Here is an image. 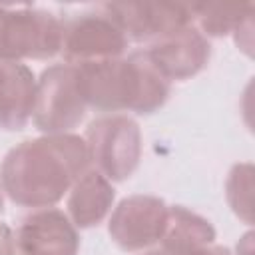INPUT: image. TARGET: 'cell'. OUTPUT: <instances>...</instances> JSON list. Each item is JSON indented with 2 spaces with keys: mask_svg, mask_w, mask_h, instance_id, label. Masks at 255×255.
<instances>
[{
  "mask_svg": "<svg viewBox=\"0 0 255 255\" xmlns=\"http://www.w3.org/2000/svg\"><path fill=\"white\" fill-rule=\"evenodd\" d=\"M84 137L76 133L40 135L20 141L0 163V181L8 199L20 207H54L88 169Z\"/></svg>",
  "mask_w": 255,
  "mask_h": 255,
  "instance_id": "obj_1",
  "label": "cell"
},
{
  "mask_svg": "<svg viewBox=\"0 0 255 255\" xmlns=\"http://www.w3.org/2000/svg\"><path fill=\"white\" fill-rule=\"evenodd\" d=\"M76 80L86 108L108 114L149 116L163 108L171 84L155 70L145 52L78 64Z\"/></svg>",
  "mask_w": 255,
  "mask_h": 255,
  "instance_id": "obj_2",
  "label": "cell"
},
{
  "mask_svg": "<svg viewBox=\"0 0 255 255\" xmlns=\"http://www.w3.org/2000/svg\"><path fill=\"white\" fill-rule=\"evenodd\" d=\"M62 48V20L42 8L0 6V64L50 60Z\"/></svg>",
  "mask_w": 255,
  "mask_h": 255,
  "instance_id": "obj_3",
  "label": "cell"
},
{
  "mask_svg": "<svg viewBox=\"0 0 255 255\" xmlns=\"http://www.w3.org/2000/svg\"><path fill=\"white\" fill-rule=\"evenodd\" d=\"M88 157L94 169L110 181H126L141 161L139 124L126 114H108L96 118L84 133Z\"/></svg>",
  "mask_w": 255,
  "mask_h": 255,
  "instance_id": "obj_4",
  "label": "cell"
},
{
  "mask_svg": "<svg viewBox=\"0 0 255 255\" xmlns=\"http://www.w3.org/2000/svg\"><path fill=\"white\" fill-rule=\"evenodd\" d=\"M86 110L72 64H54L40 74L32 114L38 131L44 135L72 133L84 120Z\"/></svg>",
  "mask_w": 255,
  "mask_h": 255,
  "instance_id": "obj_5",
  "label": "cell"
},
{
  "mask_svg": "<svg viewBox=\"0 0 255 255\" xmlns=\"http://www.w3.org/2000/svg\"><path fill=\"white\" fill-rule=\"evenodd\" d=\"M128 50V38L112 16L98 6L92 12H82L70 20H62L64 64H88L110 58H120Z\"/></svg>",
  "mask_w": 255,
  "mask_h": 255,
  "instance_id": "obj_6",
  "label": "cell"
},
{
  "mask_svg": "<svg viewBox=\"0 0 255 255\" xmlns=\"http://www.w3.org/2000/svg\"><path fill=\"white\" fill-rule=\"evenodd\" d=\"M169 205L147 193L124 197L108 219L112 243L126 253H141L159 245L167 225Z\"/></svg>",
  "mask_w": 255,
  "mask_h": 255,
  "instance_id": "obj_7",
  "label": "cell"
},
{
  "mask_svg": "<svg viewBox=\"0 0 255 255\" xmlns=\"http://www.w3.org/2000/svg\"><path fill=\"white\" fill-rule=\"evenodd\" d=\"M120 26L128 42H149L193 24L191 6L177 2H106L100 4Z\"/></svg>",
  "mask_w": 255,
  "mask_h": 255,
  "instance_id": "obj_8",
  "label": "cell"
},
{
  "mask_svg": "<svg viewBox=\"0 0 255 255\" xmlns=\"http://www.w3.org/2000/svg\"><path fill=\"white\" fill-rule=\"evenodd\" d=\"M14 245L16 255H78L80 235L62 209L46 207L20 221Z\"/></svg>",
  "mask_w": 255,
  "mask_h": 255,
  "instance_id": "obj_9",
  "label": "cell"
},
{
  "mask_svg": "<svg viewBox=\"0 0 255 255\" xmlns=\"http://www.w3.org/2000/svg\"><path fill=\"white\" fill-rule=\"evenodd\" d=\"M143 52L155 70L171 84L197 76L209 64L211 44L193 24H189L155 40Z\"/></svg>",
  "mask_w": 255,
  "mask_h": 255,
  "instance_id": "obj_10",
  "label": "cell"
},
{
  "mask_svg": "<svg viewBox=\"0 0 255 255\" xmlns=\"http://www.w3.org/2000/svg\"><path fill=\"white\" fill-rule=\"evenodd\" d=\"M38 80L26 64H0V128L20 131L32 122Z\"/></svg>",
  "mask_w": 255,
  "mask_h": 255,
  "instance_id": "obj_11",
  "label": "cell"
},
{
  "mask_svg": "<svg viewBox=\"0 0 255 255\" xmlns=\"http://www.w3.org/2000/svg\"><path fill=\"white\" fill-rule=\"evenodd\" d=\"M116 189L96 169H86L70 187L66 199V215L78 229L98 227L112 211Z\"/></svg>",
  "mask_w": 255,
  "mask_h": 255,
  "instance_id": "obj_12",
  "label": "cell"
},
{
  "mask_svg": "<svg viewBox=\"0 0 255 255\" xmlns=\"http://www.w3.org/2000/svg\"><path fill=\"white\" fill-rule=\"evenodd\" d=\"M209 243H215V227L209 219L183 205H169L167 225L159 245L175 249H195Z\"/></svg>",
  "mask_w": 255,
  "mask_h": 255,
  "instance_id": "obj_13",
  "label": "cell"
},
{
  "mask_svg": "<svg viewBox=\"0 0 255 255\" xmlns=\"http://www.w3.org/2000/svg\"><path fill=\"white\" fill-rule=\"evenodd\" d=\"M253 12L251 6H191L193 26L209 40L233 34V30Z\"/></svg>",
  "mask_w": 255,
  "mask_h": 255,
  "instance_id": "obj_14",
  "label": "cell"
},
{
  "mask_svg": "<svg viewBox=\"0 0 255 255\" xmlns=\"http://www.w3.org/2000/svg\"><path fill=\"white\" fill-rule=\"evenodd\" d=\"M225 197L231 211L245 221L253 223V165L237 163L231 167L225 179Z\"/></svg>",
  "mask_w": 255,
  "mask_h": 255,
  "instance_id": "obj_15",
  "label": "cell"
},
{
  "mask_svg": "<svg viewBox=\"0 0 255 255\" xmlns=\"http://www.w3.org/2000/svg\"><path fill=\"white\" fill-rule=\"evenodd\" d=\"M139 255H231V251L223 245H203V247H195V249H175V247H167V245H155L147 251H141Z\"/></svg>",
  "mask_w": 255,
  "mask_h": 255,
  "instance_id": "obj_16",
  "label": "cell"
},
{
  "mask_svg": "<svg viewBox=\"0 0 255 255\" xmlns=\"http://www.w3.org/2000/svg\"><path fill=\"white\" fill-rule=\"evenodd\" d=\"M0 255H16L14 231L4 221H0Z\"/></svg>",
  "mask_w": 255,
  "mask_h": 255,
  "instance_id": "obj_17",
  "label": "cell"
},
{
  "mask_svg": "<svg viewBox=\"0 0 255 255\" xmlns=\"http://www.w3.org/2000/svg\"><path fill=\"white\" fill-rule=\"evenodd\" d=\"M237 255H253V233L247 231L237 243Z\"/></svg>",
  "mask_w": 255,
  "mask_h": 255,
  "instance_id": "obj_18",
  "label": "cell"
},
{
  "mask_svg": "<svg viewBox=\"0 0 255 255\" xmlns=\"http://www.w3.org/2000/svg\"><path fill=\"white\" fill-rule=\"evenodd\" d=\"M4 195L6 193H4V187H2V181H0V213L4 211Z\"/></svg>",
  "mask_w": 255,
  "mask_h": 255,
  "instance_id": "obj_19",
  "label": "cell"
}]
</instances>
